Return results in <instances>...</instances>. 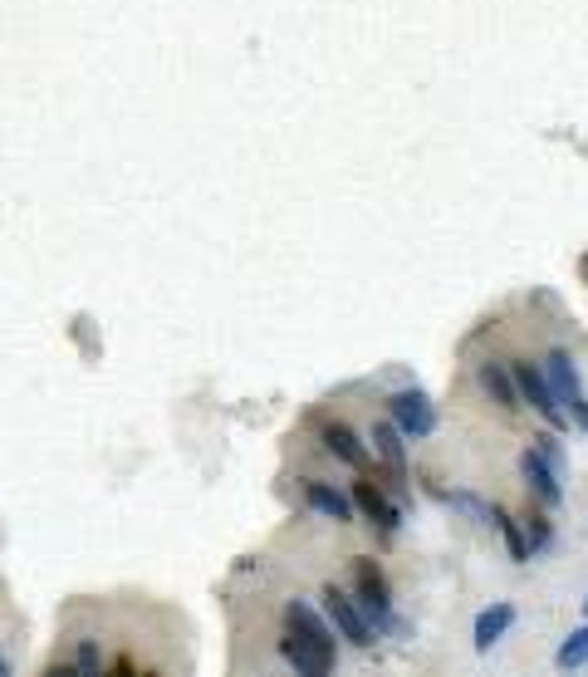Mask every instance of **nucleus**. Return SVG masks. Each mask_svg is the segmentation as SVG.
I'll return each instance as SVG.
<instances>
[{"label": "nucleus", "instance_id": "f257e3e1", "mask_svg": "<svg viewBox=\"0 0 588 677\" xmlns=\"http://www.w3.org/2000/svg\"><path fill=\"white\" fill-rule=\"evenodd\" d=\"M280 657L294 667V673H304V677L333 673V657H339V648H333V628L323 624V618L314 614L309 604H299V599L284 608Z\"/></svg>", "mask_w": 588, "mask_h": 677}, {"label": "nucleus", "instance_id": "f03ea898", "mask_svg": "<svg viewBox=\"0 0 588 677\" xmlns=\"http://www.w3.org/2000/svg\"><path fill=\"white\" fill-rule=\"evenodd\" d=\"M353 584H358V604L363 614H368V624L378 628H392V633H402V618L392 614V594H388V579H382V569L372 565V559H358L353 565Z\"/></svg>", "mask_w": 588, "mask_h": 677}, {"label": "nucleus", "instance_id": "7ed1b4c3", "mask_svg": "<svg viewBox=\"0 0 588 677\" xmlns=\"http://www.w3.org/2000/svg\"><path fill=\"white\" fill-rule=\"evenodd\" d=\"M323 614H329V624L339 628V638H348L353 648H368L372 638H378V628L368 624V614H363V604H358V594H343V589H323Z\"/></svg>", "mask_w": 588, "mask_h": 677}, {"label": "nucleus", "instance_id": "20e7f679", "mask_svg": "<svg viewBox=\"0 0 588 677\" xmlns=\"http://www.w3.org/2000/svg\"><path fill=\"white\" fill-rule=\"evenodd\" d=\"M510 373H515L519 402H529V408H535L539 418L549 422V427H554V432H564V427H568V418H564V408H559L554 388H549L544 368H539V363H510Z\"/></svg>", "mask_w": 588, "mask_h": 677}, {"label": "nucleus", "instance_id": "39448f33", "mask_svg": "<svg viewBox=\"0 0 588 677\" xmlns=\"http://www.w3.org/2000/svg\"><path fill=\"white\" fill-rule=\"evenodd\" d=\"M519 476H525L529 496H535L539 506H559V500H564V471H559L535 442H529L525 457H519Z\"/></svg>", "mask_w": 588, "mask_h": 677}, {"label": "nucleus", "instance_id": "423d86ee", "mask_svg": "<svg viewBox=\"0 0 588 677\" xmlns=\"http://www.w3.org/2000/svg\"><path fill=\"white\" fill-rule=\"evenodd\" d=\"M388 408H392V422H397L402 437H431V432H437V408H431L427 392L402 388L388 398Z\"/></svg>", "mask_w": 588, "mask_h": 677}, {"label": "nucleus", "instance_id": "0eeeda50", "mask_svg": "<svg viewBox=\"0 0 588 677\" xmlns=\"http://www.w3.org/2000/svg\"><path fill=\"white\" fill-rule=\"evenodd\" d=\"M319 442H323V451H329V457L343 461V467H353V471L368 467V447H363L358 432L343 427V422H323V427H319Z\"/></svg>", "mask_w": 588, "mask_h": 677}, {"label": "nucleus", "instance_id": "6e6552de", "mask_svg": "<svg viewBox=\"0 0 588 677\" xmlns=\"http://www.w3.org/2000/svg\"><path fill=\"white\" fill-rule=\"evenodd\" d=\"M353 510H363V516H368L372 520V525H378L382 530V535H397V506H392V500L388 496H382V491L378 486H372V481H358V486H353Z\"/></svg>", "mask_w": 588, "mask_h": 677}, {"label": "nucleus", "instance_id": "1a4fd4ad", "mask_svg": "<svg viewBox=\"0 0 588 677\" xmlns=\"http://www.w3.org/2000/svg\"><path fill=\"white\" fill-rule=\"evenodd\" d=\"M372 451L382 457L388 476L407 486V451H402V432H397V422H378V427H372Z\"/></svg>", "mask_w": 588, "mask_h": 677}, {"label": "nucleus", "instance_id": "9d476101", "mask_svg": "<svg viewBox=\"0 0 588 677\" xmlns=\"http://www.w3.org/2000/svg\"><path fill=\"white\" fill-rule=\"evenodd\" d=\"M544 378H549V388H554L559 408H564V402H574L578 392H584V388H578V363L568 359L564 349H554V353L544 359Z\"/></svg>", "mask_w": 588, "mask_h": 677}, {"label": "nucleus", "instance_id": "9b49d317", "mask_svg": "<svg viewBox=\"0 0 588 677\" xmlns=\"http://www.w3.org/2000/svg\"><path fill=\"white\" fill-rule=\"evenodd\" d=\"M476 378H480V388L490 392V398L500 402L505 412H515L519 408V388H515V373L505 368V363H480L476 368Z\"/></svg>", "mask_w": 588, "mask_h": 677}, {"label": "nucleus", "instance_id": "f8f14e48", "mask_svg": "<svg viewBox=\"0 0 588 677\" xmlns=\"http://www.w3.org/2000/svg\"><path fill=\"white\" fill-rule=\"evenodd\" d=\"M304 496H309V506L319 510V516L339 520V525H348V520H353V500L343 496L339 486H329V481H309V486H304Z\"/></svg>", "mask_w": 588, "mask_h": 677}, {"label": "nucleus", "instance_id": "ddd939ff", "mask_svg": "<svg viewBox=\"0 0 588 677\" xmlns=\"http://www.w3.org/2000/svg\"><path fill=\"white\" fill-rule=\"evenodd\" d=\"M510 624H515V608H510V604L480 608V614H476V648H480V653H490V648L510 633Z\"/></svg>", "mask_w": 588, "mask_h": 677}, {"label": "nucleus", "instance_id": "4468645a", "mask_svg": "<svg viewBox=\"0 0 588 677\" xmlns=\"http://www.w3.org/2000/svg\"><path fill=\"white\" fill-rule=\"evenodd\" d=\"M490 525H495L500 535H505V549H510V559H515V565H525V559H529V545H525V530H519V520L510 516V510L490 506Z\"/></svg>", "mask_w": 588, "mask_h": 677}, {"label": "nucleus", "instance_id": "2eb2a0df", "mask_svg": "<svg viewBox=\"0 0 588 677\" xmlns=\"http://www.w3.org/2000/svg\"><path fill=\"white\" fill-rule=\"evenodd\" d=\"M431 496L446 500V506H451V510H461V516H470L476 525H490V506H486V500H476L470 491H441V486H431Z\"/></svg>", "mask_w": 588, "mask_h": 677}, {"label": "nucleus", "instance_id": "dca6fc26", "mask_svg": "<svg viewBox=\"0 0 588 677\" xmlns=\"http://www.w3.org/2000/svg\"><path fill=\"white\" fill-rule=\"evenodd\" d=\"M554 663H559V667H584V663H588V624H584V628H574V633H568L564 643H559Z\"/></svg>", "mask_w": 588, "mask_h": 677}, {"label": "nucleus", "instance_id": "f3484780", "mask_svg": "<svg viewBox=\"0 0 588 677\" xmlns=\"http://www.w3.org/2000/svg\"><path fill=\"white\" fill-rule=\"evenodd\" d=\"M529 442H535V447L544 451V457L554 461L559 471H564V447H559V432H554V427H549V432H539V437H529Z\"/></svg>", "mask_w": 588, "mask_h": 677}, {"label": "nucleus", "instance_id": "a211bd4d", "mask_svg": "<svg viewBox=\"0 0 588 677\" xmlns=\"http://www.w3.org/2000/svg\"><path fill=\"white\" fill-rule=\"evenodd\" d=\"M525 525H529V540H525V545H529V555H535V549L549 545V520H544V516H525Z\"/></svg>", "mask_w": 588, "mask_h": 677}, {"label": "nucleus", "instance_id": "6ab92c4d", "mask_svg": "<svg viewBox=\"0 0 588 677\" xmlns=\"http://www.w3.org/2000/svg\"><path fill=\"white\" fill-rule=\"evenodd\" d=\"M74 667H78V673H98V667H103V657H98V648L88 643V638H84V643H78V653H74Z\"/></svg>", "mask_w": 588, "mask_h": 677}, {"label": "nucleus", "instance_id": "aec40b11", "mask_svg": "<svg viewBox=\"0 0 588 677\" xmlns=\"http://www.w3.org/2000/svg\"><path fill=\"white\" fill-rule=\"evenodd\" d=\"M564 408H568V412H574V418H578V427H584V432H588V398H584V392H578V398H574V402H564Z\"/></svg>", "mask_w": 588, "mask_h": 677}, {"label": "nucleus", "instance_id": "412c9836", "mask_svg": "<svg viewBox=\"0 0 588 677\" xmlns=\"http://www.w3.org/2000/svg\"><path fill=\"white\" fill-rule=\"evenodd\" d=\"M10 673V663H5V657H0V677H5Z\"/></svg>", "mask_w": 588, "mask_h": 677}, {"label": "nucleus", "instance_id": "4be33fe9", "mask_svg": "<svg viewBox=\"0 0 588 677\" xmlns=\"http://www.w3.org/2000/svg\"><path fill=\"white\" fill-rule=\"evenodd\" d=\"M584 608H588V599H584Z\"/></svg>", "mask_w": 588, "mask_h": 677}]
</instances>
